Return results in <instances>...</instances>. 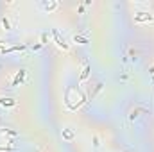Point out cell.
<instances>
[{"label": "cell", "instance_id": "obj_1", "mask_svg": "<svg viewBox=\"0 0 154 152\" xmlns=\"http://www.w3.org/2000/svg\"><path fill=\"white\" fill-rule=\"evenodd\" d=\"M136 22H150L152 20V15H149V13H138V16H134Z\"/></svg>", "mask_w": 154, "mask_h": 152}, {"label": "cell", "instance_id": "obj_2", "mask_svg": "<svg viewBox=\"0 0 154 152\" xmlns=\"http://www.w3.org/2000/svg\"><path fill=\"white\" fill-rule=\"evenodd\" d=\"M52 36H54V39L58 41V45L61 47V48H66V45H65V41L59 38V34H58V31H52Z\"/></svg>", "mask_w": 154, "mask_h": 152}, {"label": "cell", "instance_id": "obj_3", "mask_svg": "<svg viewBox=\"0 0 154 152\" xmlns=\"http://www.w3.org/2000/svg\"><path fill=\"white\" fill-rule=\"evenodd\" d=\"M0 104H4V106H15V100H13V99H0Z\"/></svg>", "mask_w": 154, "mask_h": 152}, {"label": "cell", "instance_id": "obj_4", "mask_svg": "<svg viewBox=\"0 0 154 152\" xmlns=\"http://www.w3.org/2000/svg\"><path fill=\"white\" fill-rule=\"evenodd\" d=\"M88 75H90V66H84V70H82V74H81V81H84Z\"/></svg>", "mask_w": 154, "mask_h": 152}, {"label": "cell", "instance_id": "obj_5", "mask_svg": "<svg viewBox=\"0 0 154 152\" xmlns=\"http://www.w3.org/2000/svg\"><path fill=\"white\" fill-rule=\"evenodd\" d=\"M23 75H25V72H23V70H20V74H18V75L15 77V84H18V82H20V81L23 79Z\"/></svg>", "mask_w": 154, "mask_h": 152}, {"label": "cell", "instance_id": "obj_6", "mask_svg": "<svg viewBox=\"0 0 154 152\" xmlns=\"http://www.w3.org/2000/svg\"><path fill=\"white\" fill-rule=\"evenodd\" d=\"M74 41H75V43H77V41H79V43H88V39H84V38H79V36H75V38H74Z\"/></svg>", "mask_w": 154, "mask_h": 152}]
</instances>
